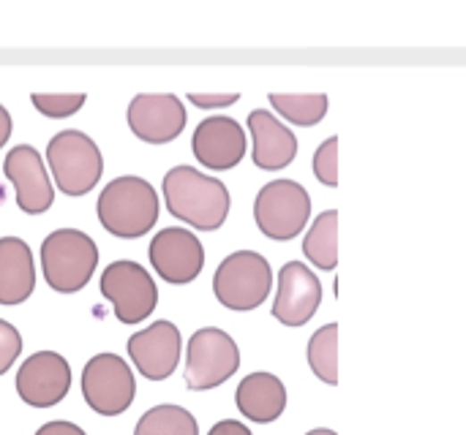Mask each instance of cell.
Returning a JSON list of instances; mask_svg holds the SVG:
<instances>
[{
    "label": "cell",
    "mask_w": 466,
    "mask_h": 435,
    "mask_svg": "<svg viewBox=\"0 0 466 435\" xmlns=\"http://www.w3.org/2000/svg\"><path fill=\"white\" fill-rule=\"evenodd\" d=\"M311 218V196L295 180H273L256 193L254 221L268 240H295Z\"/></svg>",
    "instance_id": "8992f818"
},
{
    "label": "cell",
    "mask_w": 466,
    "mask_h": 435,
    "mask_svg": "<svg viewBox=\"0 0 466 435\" xmlns=\"http://www.w3.org/2000/svg\"><path fill=\"white\" fill-rule=\"evenodd\" d=\"M96 209L101 226L112 237L139 240L159 221V193L147 180L126 175L101 191Z\"/></svg>",
    "instance_id": "7a4b0ae2"
},
{
    "label": "cell",
    "mask_w": 466,
    "mask_h": 435,
    "mask_svg": "<svg viewBox=\"0 0 466 435\" xmlns=\"http://www.w3.org/2000/svg\"><path fill=\"white\" fill-rule=\"evenodd\" d=\"M303 253L317 269H336L338 267V212H322L314 226L308 229L303 240Z\"/></svg>",
    "instance_id": "44dd1931"
},
{
    "label": "cell",
    "mask_w": 466,
    "mask_h": 435,
    "mask_svg": "<svg viewBox=\"0 0 466 435\" xmlns=\"http://www.w3.org/2000/svg\"><path fill=\"white\" fill-rule=\"evenodd\" d=\"M196 160L211 172H229L245 155V131L235 118H207L191 136Z\"/></svg>",
    "instance_id": "2e32d148"
},
{
    "label": "cell",
    "mask_w": 466,
    "mask_h": 435,
    "mask_svg": "<svg viewBox=\"0 0 466 435\" xmlns=\"http://www.w3.org/2000/svg\"><path fill=\"white\" fill-rule=\"evenodd\" d=\"M240 98V93H191L188 101L196 109H227Z\"/></svg>",
    "instance_id": "4316f807"
},
{
    "label": "cell",
    "mask_w": 466,
    "mask_h": 435,
    "mask_svg": "<svg viewBox=\"0 0 466 435\" xmlns=\"http://www.w3.org/2000/svg\"><path fill=\"white\" fill-rule=\"evenodd\" d=\"M248 131L254 139V163L262 172H281L297 155V136L268 109H254L248 115Z\"/></svg>",
    "instance_id": "e0dca14e"
},
{
    "label": "cell",
    "mask_w": 466,
    "mask_h": 435,
    "mask_svg": "<svg viewBox=\"0 0 466 435\" xmlns=\"http://www.w3.org/2000/svg\"><path fill=\"white\" fill-rule=\"evenodd\" d=\"M126 118L131 134L147 144L175 142L188 123L183 101L172 93H142L131 98Z\"/></svg>",
    "instance_id": "30bf717a"
},
{
    "label": "cell",
    "mask_w": 466,
    "mask_h": 435,
    "mask_svg": "<svg viewBox=\"0 0 466 435\" xmlns=\"http://www.w3.org/2000/svg\"><path fill=\"white\" fill-rule=\"evenodd\" d=\"M30 101L44 118L63 120L77 115L85 106V93H33Z\"/></svg>",
    "instance_id": "cb8c5ba5"
},
{
    "label": "cell",
    "mask_w": 466,
    "mask_h": 435,
    "mask_svg": "<svg viewBox=\"0 0 466 435\" xmlns=\"http://www.w3.org/2000/svg\"><path fill=\"white\" fill-rule=\"evenodd\" d=\"M273 269L256 250L229 253L213 275V294L229 310H254L270 297Z\"/></svg>",
    "instance_id": "5b68a950"
},
{
    "label": "cell",
    "mask_w": 466,
    "mask_h": 435,
    "mask_svg": "<svg viewBox=\"0 0 466 435\" xmlns=\"http://www.w3.org/2000/svg\"><path fill=\"white\" fill-rule=\"evenodd\" d=\"M85 403L101 416H121L137 398V381L126 359L115 354H98L82 370Z\"/></svg>",
    "instance_id": "9c48e42d"
},
{
    "label": "cell",
    "mask_w": 466,
    "mask_h": 435,
    "mask_svg": "<svg viewBox=\"0 0 466 435\" xmlns=\"http://www.w3.org/2000/svg\"><path fill=\"white\" fill-rule=\"evenodd\" d=\"M207 435H251V430L245 424H240L237 419H224V422L213 424V430Z\"/></svg>",
    "instance_id": "f1b7e54d"
},
{
    "label": "cell",
    "mask_w": 466,
    "mask_h": 435,
    "mask_svg": "<svg viewBox=\"0 0 466 435\" xmlns=\"http://www.w3.org/2000/svg\"><path fill=\"white\" fill-rule=\"evenodd\" d=\"M22 354V335L17 332V326L0 318V375L12 370V365Z\"/></svg>",
    "instance_id": "484cf974"
},
{
    "label": "cell",
    "mask_w": 466,
    "mask_h": 435,
    "mask_svg": "<svg viewBox=\"0 0 466 435\" xmlns=\"http://www.w3.org/2000/svg\"><path fill=\"white\" fill-rule=\"evenodd\" d=\"M71 390V367L58 351H38L17 370V395L30 408L58 406Z\"/></svg>",
    "instance_id": "7c38bea8"
},
{
    "label": "cell",
    "mask_w": 466,
    "mask_h": 435,
    "mask_svg": "<svg viewBox=\"0 0 466 435\" xmlns=\"http://www.w3.org/2000/svg\"><path fill=\"white\" fill-rule=\"evenodd\" d=\"M4 175L17 191V204L28 215H41L55 201V188L44 169V158L30 144H17L6 160H4Z\"/></svg>",
    "instance_id": "9a60e30c"
},
{
    "label": "cell",
    "mask_w": 466,
    "mask_h": 435,
    "mask_svg": "<svg viewBox=\"0 0 466 435\" xmlns=\"http://www.w3.org/2000/svg\"><path fill=\"white\" fill-rule=\"evenodd\" d=\"M167 209L196 232H216L224 226L232 199L221 180L202 175L194 167H175L164 177Z\"/></svg>",
    "instance_id": "6da1fadb"
},
{
    "label": "cell",
    "mask_w": 466,
    "mask_h": 435,
    "mask_svg": "<svg viewBox=\"0 0 466 435\" xmlns=\"http://www.w3.org/2000/svg\"><path fill=\"white\" fill-rule=\"evenodd\" d=\"M98 267V245L79 229H58L41 242V269L49 289L82 291Z\"/></svg>",
    "instance_id": "3957f363"
},
{
    "label": "cell",
    "mask_w": 466,
    "mask_h": 435,
    "mask_svg": "<svg viewBox=\"0 0 466 435\" xmlns=\"http://www.w3.org/2000/svg\"><path fill=\"white\" fill-rule=\"evenodd\" d=\"M305 435H336V432L328 430V427H320V430H311V432H305Z\"/></svg>",
    "instance_id": "4dcf8cb0"
},
{
    "label": "cell",
    "mask_w": 466,
    "mask_h": 435,
    "mask_svg": "<svg viewBox=\"0 0 466 435\" xmlns=\"http://www.w3.org/2000/svg\"><path fill=\"white\" fill-rule=\"evenodd\" d=\"M322 305V283L303 261H289L279 272L273 318L284 326H305Z\"/></svg>",
    "instance_id": "4fadbf2b"
},
{
    "label": "cell",
    "mask_w": 466,
    "mask_h": 435,
    "mask_svg": "<svg viewBox=\"0 0 466 435\" xmlns=\"http://www.w3.org/2000/svg\"><path fill=\"white\" fill-rule=\"evenodd\" d=\"M36 435H87V432L71 422H46L44 427H38Z\"/></svg>",
    "instance_id": "83f0119b"
},
{
    "label": "cell",
    "mask_w": 466,
    "mask_h": 435,
    "mask_svg": "<svg viewBox=\"0 0 466 435\" xmlns=\"http://www.w3.org/2000/svg\"><path fill=\"white\" fill-rule=\"evenodd\" d=\"M46 163L55 185L66 196H87L104 175L101 150L82 131H61L52 136L46 144Z\"/></svg>",
    "instance_id": "277c9868"
},
{
    "label": "cell",
    "mask_w": 466,
    "mask_h": 435,
    "mask_svg": "<svg viewBox=\"0 0 466 435\" xmlns=\"http://www.w3.org/2000/svg\"><path fill=\"white\" fill-rule=\"evenodd\" d=\"M12 128H14V123H12V115H9V109L0 103V147H4L9 139H12Z\"/></svg>",
    "instance_id": "f546056e"
},
{
    "label": "cell",
    "mask_w": 466,
    "mask_h": 435,
    "mask_svg": "<svg viewBox=\"0 0 466 435\" xmlns=\"http://www.w3.org/2000/svg\"><path fill=\"white\" fill-rule=\"evenodd\" d=\"M134 435H199V424L180 406H155L142 414Z\"/></svg>",
    "instance_id": "7402d4cb"
},
{
    "label": "cell",
    "mask_w": 466,
    "mask_h": 435,
    "mask_svg": "<svg viewBox=\"0 0 466 435\" xmlns=\"http://www.w3.org/2000/svg\"><path fill=\"white\" fill-rule=\"evenodd\" d=\"M270 106L300 128H314L325 120L330 101L325 93H270Z\"/></svg>",
    "instance_id": "ffe728a7"
},
{
    "label": "cell",
    "mask_w": 466,
    "mask_h": 435,
    "mask_svg": "<svg viewBox=\"0 0 466 435\" xmlns=\"http://www.w3.org/2000/svg\"><path fill=\"white\" fill-rule=\"evenodd\" d=\"M180 330L172 321H155L129 338V357L147 381H164L180 362Z\"/></svg>",
    "instance_id": "5bb4252c"
},
{
    "label": "cell",
    "mask_w": 466,
    "mask_h": 435,
    "mask_svg": "<svg viewBox=\"0 0 466 435\" xmlns=\"http://www.w3.org/2000/svg\"><path fill=\"white\" fill-rule=\"evenodd\" d=\"M36 289L33 250L20 237L0 240V305L14 308L30 300Z\"/></svg>",
    "instance_id": "ac0fdd59"
},
{
    "label": "cell",
    "mask_w": 466,
    "mask_h": 435,
    "mask_svg": "<svg viewBox=\"0 0 466 435\" xmlns=\"http://www.w3.org/2000/svg\"><path fill=\"white\" fill-rule=\"evenodd\" d=\"M240 370V349L224 330L207 326L191 335L186 349V387L191 392L216 390Z\"/></svg>",
    "instance_id": "52a82bcc"
},
{
    "label": "cell",
    "mask_w": 466,
    "mask_h": 435,
    "mask_svg": "<svg viewBox=\"0 0 466 435\" xmlns=\"http://www.w3.org/2000/svg\"><path fill=\"white\" fill-rule=\"evenodd\" d=\"M314 175L328 188L338 185V136H330L314 152Z\"/></svg>",
    "instance_id": "d4e9b609"
},
{
    "label": "cell",
    "mask_w": 466,
    "mask_h": 435,
    "mask_svg": "<svg viewBox=\"0 0 466 435\" xmlns=\"http://www.w3.org/2000/svg\"><path fill=\"white\" fill-rule=\"evenodd\" d=\"M308 365L320 381L338 384V324H328L308 341Z\"/></svg>",
    "instance_id": "603a6c76"
},
{
    "label": "cell",
    "mask_w": 466,
    "mask_h": 435,
    "mask_svg": "<svg viewBox=\"0 0 466 435\" xmlns=\"http://www.w3.org/2000/svg\"><path fill=\"white\" fill-rule=\"evenodd\" d=\"M150 264L164 283L186 286L199 278L204 269V248L188 229H164L150 242Z\"/></svg>",
    "instance_id": "8fae6325"
},
{
    "label": "cell",
    "mask_w": 466,
    "mask_h": 435,
    "mask_svg": "<svg viewBox=\"0 0 466 435\" xmlns=\"http://www.w3.org/2000/svg\"><path fill=\"white\" fill-rule=\"evenodd\" d=\"M235 403L245 419L256 424H270L287 408V387L273 373H251L240 381Z\"/></svg>",
    "instance_id": "d6986e66"
},
{
    "label": "cell",
    "mask_w": 466,
    "mask_h": 435,
    "mask_svg": "<svg viewBox=\"0 0 466 435\" xmlns=\"http://www.w3.org/2000/svg\"><path fill=\"white\" fill-rule=\"evenodd\" d=\"M101 297L110 300L115 308V318L126 326H137L159 305V289H155L150 272L137 261H112L101 272Z\"/></svg>",
    "instance_id": "ba28073f"
}]
</instances>
